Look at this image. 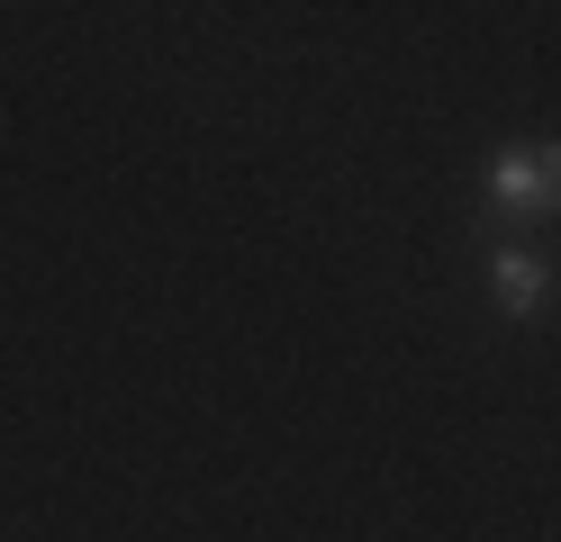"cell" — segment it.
<instances>
[{
  "label": "cell",
  "instance_id": "2",
  "mask_svg": "<svg viewBox=\"0 0 561 542\" xmlns=\"http://www.w3.org/2000/svg\"><path fill=\"white\" fill-rule=\"evenodd\" d=\"M489 289H499V299H507V308L525 316V308H535V299H543V272H535V263H525V253H499V272H489Z\"/></svg>",
  "mask_w": 561,
  "mask_h": 542
},
{
  "label": "cell",
  "instance_id": "1",
  "mask_svg": "<svg viewBox=\"0 0 561 542\" xmlns=\"http://www.w3.org/2000/svg\"><path fill=\"white\" fill-rule=\"evenodd\" d=\"M489 191H499L507 208H552V199H561V154H552V145H525V154H499Z\"/></svg>",
  "mask_w": 561,
  "mask_h": 542
}]
</instances>
